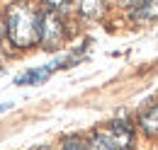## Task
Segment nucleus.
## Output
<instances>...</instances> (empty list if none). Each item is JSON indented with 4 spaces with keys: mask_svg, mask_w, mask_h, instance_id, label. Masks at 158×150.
<instances>
[{
    "mask_svg": "<svg viewBox=\"0 0 158 150\" xmlns=\"http://www.w3.org/2000/svg\"><path fill=\"white\" fill-rule=\"evenodd\" d=\"M41 5H44L46 12H56L61 17H66L76 7V0H41Z\"/></svg>",
    "mask_w": 158,
    "mask_h": 150,
    "instance_id": "obj_9",
    "label": "nucleus"
},
{
    "mask_svg": "<svg viewBox=\"0 0 158 150\" xmlns=\"http://www.w3.org/2000/svg\"><path fill=\"white\" fill-rule=\"evenodd\" d=\"M2 37H5V17L0 15V41H2Z\"/></svg>",
    "mask_w": 158,
    "mask_h": 150,
    "instance_id": "obj_11",
    "label": "nucleus"
},
{
    "mask_svg": "<svg viewBox=\"0 0 158 150\" xmlns=\"http://www.w3.org/2000/svg\"><path fill=\"white\" fill-rule=\"evenodd\" d=\"M34 150H54L51 145H39V148H34Z\"/></svg>",
    "mask_w": 158,
    "mask_h": 150,
    "instance_id": "obj_12",
    "label": "nucleus"
},
{
    "mask_svg": "<svg viewBox=\"0 0 158 150\" xmlns=\"http://www.w3.org/2000/svg\"><path fill=\"white\" fill-rule=\"evenodd\" d=\"M85 150H114L112 140H110V133L105 126H100L90 133V138L85 140Z\"/></svg>",
    "mask_w": 158,
    "mask_h": 150,
    "instance_id": "obj_8",
    "label": "nucleus"
},
{
    "mask_svg": "<svg viewBox=\"0 0 158 150\" xmlns=\"http://www.w3.org/2000/svg\"><path fill=\"white\" fill-rule=\"evenodd\" d=\"M61 150H85V140H83L80 136H68V138L63 140Z\"/></svg>",
    "mask_w": 158,
    "mask_h": 150,
    "instance_id": "obj_10",
    "label": "nucleus"
},
{
    "mask_svg": "<svg viewBox=\"0 0 158 150\" xmlns=\"http://www.w3.org/2000/svg\"><path fill=\"white\" fill-rule=\"evenodd\" d=\"M110 7V0H78V12L88 19H100Z\"/></svg>",
    "mask_w": 158,
    "mask_h": 150,
    "instance_id": "obj_7",
    "label": "nucleus"
},
{
    "mask_svg": "<svg viewBox=\"0 0 158 150\" xmlns=\"http://www.w3.org/2000/svg\"><path fill=\"white\" fill-rule=\"evenodd\" d=\"M129 17L134 24L158 22V0H129Z\"/></svg>",
    "mask_w": 158,
    "mask_h": 150,
    "instance_id": "obj_4",
    "label": "nucleus"
},
{
    "mask_svg": "<svg viewBox=\"0 0 158 150\" xmlns=\"http://www.w3.org/2000/svg\"><path fill=\"white\" fill-rule=\"evenodd\" d=\"M68 39V27H66V19L56 15V12H46L41 10V27H39V44L44 49L54 51L63 46V41Z\"/></svg>",
    "mask_w": 158,
    "mask_h": 150,
    "instance_id": "obj_2",
    "label": "nucleus"
},
{
    "mask_svg": "<svg viewBox=\"0 0 158 150\" xmlns=\"http://www.w3.org/2000/svg\"><path fill=\"white\" fill-rule=\"evenodd\" d=\"M136 124H139V128L143 131V136L158 138V102L156 104H148L146 109H141Z\"/></svg>",
    "mask_w": 158,
    "mask_h": 150,
    "instance_id": "obj_5",
    "label": "nucleus"
},
{
    "mask_svg": "<svg viewBox=\"0 0 158 150\" xmlns=\"http://www.w3.org/2000/svg\"><path fill=\"white\" fill-rule=\"evenodd\" d=\"M105 128H107V133H110V140H112L114 150H134L136 131H134V126H131L129 121L114 119V121H110Z\"/></svg>",
    "mask_w": 158,
    "mask_h": 150,
    "instance_id": "obj_3",
    "label": "nucleus"
},
{
    "mask_svg": "<svg viewBox=\"0 0 158 150\" xmlns=\"http://www.w3.org/2000/svg\"><path fill=\"white\" fill-rule=\"evenodd\" d=\"M63 68V63H49V65H44V68H34V70H27V73H22L17 80H15V85H39L44 82L49 75L54 73V70H59Z\"/></svg>",
    "mask_w": 158,
    "mask_h": 150,
    "instance_id": "obj_6",
    "label": "nucleus"
},
{
    "mask_svg": "<svg viewBox=\"0 0 158 150\" xmlns=\"http://www.w3.org/2000/svg\"><path fill=\"white\" fill-rule=\"evenodd\" d=\"M41 10L29 2H12L5 10V37L15 49H32L39 44Z\"/></svg>",
    "mask_w": 158,
    "mask_h": 150,
    "instance_id": "obj_1",
    "label": "nucleus"
}]
</instances>
